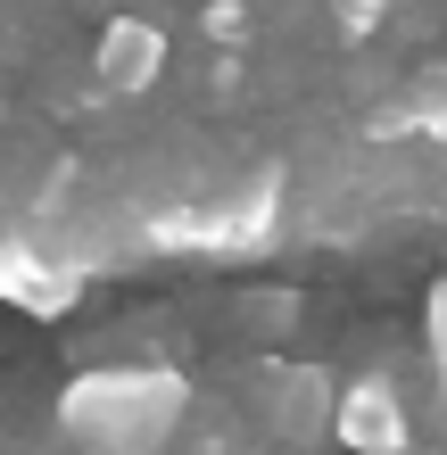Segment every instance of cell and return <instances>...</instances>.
<instances>
[{
	"label": "cell",
	"instance_id": "5b68a950",
	"mask_svg": "<svg viewBox=\"0 0 447 455\" xmlns=\"http://www.w3.org/2000/svg\"><path fill=\"white\" fill-rule=\"evenodd\" d=\"M157 75H166V25L141 17V9H124L100 25V42H92V84L108 92V100H141Z\"/></svg>",
	"mask_w": 447,
	"mask_h": 455
},
{
	"label": "cell",
	"instance_id": "30bf717a",
	"mask_svg": "<svg viewBox=\"0 0 447 455\" xmlns=\"http://www.w3.org/2000/svg\"><path fill=\"white\" fill-rule=\"evenodd\" d=\"M431 339H439V372H447V290H439V307H431Z\"/></svg>",
	"mask_w": 447,
	"mask_h": 455
},
{
	"label": "cell",
	"instance_id": "ba28073f",
	"mask_svg": "<svg viewBox=\"0 0 447 455\" xmlns=\"http://www.w3.org/2000/svg\"><path fill=\"white\" fill-rule=\"evenodd\" d=\"M199 34L216 42V50H241L257 34V17H249V0H207V9H199Z\"/></svg>",
	"mask_w": 447,
	"mask_h": 455
},
{
	"label": "cell",
	"instance_id": "6da1fadb",
	"mask_svg": "<svg viewBox=\"0 0 447 455\" xmlns=\"http://www.w3.org/2000/svg\"><path fill=\"white\" fill-rule=\"evenodd\" d=\"M182 406L191 381L174 364H92L59 389V431L92 455H157L182 439Z\"/></svg>",
	"mask_w": 447,
	"mask_h": 455
},
{
	"label": "cell",
	"instance_id": "277c9868",
	"mask_svg": "<svg viewBox=\"0 0 447 455\" xmlns=\"http://www.w3.org/2000/svg\"><path fill=\"white\" fill-rule=\"evenodd\" d=\"M331 439L356 447V455H406L414 447V422H406L398 381H389V372H356V381L331 397Z\"/></svg>",
	"mask_w": 447,
	"mask_h": 455
},
{
	"label": "cell",
	"instance_id": "3957f363",
	"mask_svg": "<svg viewBox=\"0 0 447 455\" xmlns=\"http://www.w3.org/2000/svg\"><path fill=\"white\" fill-rule=\"evenodd\" d=\"M75 299H84V265L67 249H50L42 232H0V307L50 323V315H75Z\"/></svg>",
	"mask_w": 447,
	"mask_h": 455
},
{
	"label": "cell",
	"instance_id": "7a4b0ae2",
	"mask_svg": "<svg viewBox=\"0 0 447 455\" xmlns=\"http://www.w3.org/2000/svg\"><path fill=\"white\" fill-rule=\"evenodd\" d=\"M282 232V166H249L241 182L149 216V249L166 257H257Z\"/></svg>",
	"mask_w": 447,
	"mask_h": 455
},
{
	"label": "cell",
	"instance_id": "8992f818",
	"mask_svg": "<svg viewBox=\"0 0 447 455\" xmlns=\"http://www.w3.org/2000/svg\"><path fill=\"white\" fill-rule=\"evenodd\" d=\"M257 414H266L274 439H331V381L315 364H266V381H257Z\"/></svg>",
	"mask_w": 447,
	"mask_h": 455
},
{
	"label": "cell",
	"instance_id": "9c48e42d",
	"mask_svg": "<svg viewBox=\"0 0 447 455\" xmlns=\"http://www.w3.org/2000/svg\"><path fill=\"white\" fill-rule=\"evenodd\" d=\"M331 17H339V42H373L381 17H389V0H331Z\"/></svg>",
	"mask_w": 447,
	"mask_h": 455
},
{
	"label": "cell",
	"instance_id": "52a82bcc",
	"mask_svg": "<svg viewBox=\"0 0 447 455\" xmlns=\"http://www.w3.org/2000/svg\"><path fill=\"white\" fill-rule=\"evenodd\" d=\"M406 116H414V132H423V141L447 149V59H431V67L406 84Z\"/></svg>",
	"mask_w": 447,
	"mask_h": 455
}]
</instances>
